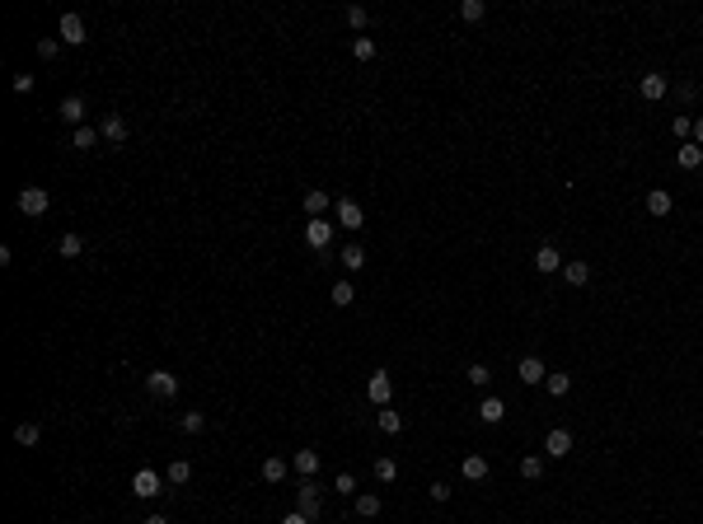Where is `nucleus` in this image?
Returning <instances> with one entry per match:
<instances>
[{
	"mask_svg": "<svg viewBox=\"0 0 703 524\" xmlns=\"http://www.w3.org/2000/svg\"><path fill=\"white\" fill-rule=\"evenodd\" d=\"M19 211H24V216H47V206H52V192H47V187H19Z\"/></svg>",
	"mask_w": 703,
	"mask_h": 524,
	"instance_id": "obj_1",
	"label": "nucleus"
},
{
	"mask_svg": "<svg viewBox=\"0 0 703 524\" xmlns=\"http://www.w3.org/2000/svg\"><path fill=\"white\" fill-rule=\"evenodd\" d=\"M132 492H136L141 501H155V496L164 492V478H159L155 468H136V478H132Z\"/></svg>",
	"mask_w": 703,
	"mask_h": 524,
	"instance_id": "obj_2",
	"label": "nucleus"
},
{
	"mask_svg": "<svg viewBox=\"0 0 703 524\" xmlns=\"http://www.w3.org/2000/svg\"><path fill=\"white\" fill-rule=\"evenodd\" d=\"M333 216H338V225H343V230H361V225H366V211H361L352 197H338V201H333Z\"/></svg>",
	"mask_w": 703,
	"mask_h": 524,
	"instance_id": "obj_3",
	"label": "nucleus"
},
{
	"mask_svg": "<svg viewBox=\"0 0 703 524\" xmlns=\"http://www.w3.org/2000/svg\"><path fill=\"white\" fill-rule=\"evenodd\" d=\"M390 393H394V379H390V370H375L371 379H366V398H371L375 407H390Z\"/></svg>",
	"mask_w": 703,
	"mask_h": 524,
	"instance_id": "obj_4",
	"label": "nucleus"
},
{
	"mask_svg": "<svg viewBox=\"0 0 703 524\" xmlns=\"http://www.w3.org/2000/svg\"><path fill=\"white\" fill-rule=\"evenodd\" d=\"M145 388H150L155 398H178V374L173 370H150L145 374Z\"/></svg>",
	"mask_w": 703,
	"mask_h": 524,
	"instance_id": "obj_5",
	"label": "nucleus"
},
{
	"mask_svg": "<svg viewBox=\"0 0 703 524\" xmlns=\"http://www.w3.org/2000/svg\"><path fill=\"white\" fill-rule=\"evenodd\" d=\"M305 244H310L314 253H324V248L333 244V220H328V216L310 220V225H305Z\"/></svg>",
	"mask_w": 703,
	"mask_h": 524,
	"instance_id": "obj_6",
	"label": "nucleus"
},
{
	"mask_svg": "<svg viewBox=\"0 0 703 524\" xmlns=\"http://www.w3.org/2000/svg\"><path fill=\"white\" fill-rule=\"evenodd\" d=\"M99 136L108 140V145H127V117H122V112H104V122H99Z\"/></svg>",
	"mask_w": 703,
	"mask_h": 524,
	"instance_id": "obj_7",
	"label": "nucleus"
},
{
	"mask_svg": "<svg viewBox=\"0 0 703 524\" xmlns=\"http://www.w3.org/2000/svg\"><path fill=\"white\" fill-rule=\"evenodd\" d=\"M57 112H62V122H66V126H76V131H80V126H85V112H90V103H85L80 94H66Z\"/></svg>",
	"mask_w": 703,
	"mask_h": 524,
	"instance_id": "obj_8",
	"label": "nucleus"
},
{
	"mask_svg": "<svg viewBox=\"0 0 703 524\" xmlns=\"http://www.w3.org/2000/svg\"><path fill=\"white\" fill-rule=\"evenodd\" d=\"M57 33H62V43H66V47H80V43H90V38H85V19H80V15H71V10L62 15Z\"/></svg>",
	"mask_w": 703,
	"mask_h": 524,
	"instance_id": "obj_9",
	"label": "nucleus"
},
{
	"mask_svg": "<svg viewBox=\"0 0 703 524\" xmlns=\"http://www.w3.org/2000/svg\"><path fill=\"white\" fill-rule=\"evenodd\" d=\"M666 89H671V80L661 75V71H647V75L638 80V94L647 99V103H656V99H666Z\"/></svg>",
	"mask_w": 703,
	"mask_h": 524,
	"instance_id": "obj_10",
	"label": "nucleus"
},
{
	"mask_svg": "<svg viewBox=\"0 0 703 524\" xmlns=\"http://www.w3.org/2000/svg\"><path fill=\"white\" fill-rule=\"evenodd\" d=\"M296 501H300V510H305L310 520H319V482H314V478H300Z\"/></svg>",
	"mask_w": 703,
	"mask_h": 524,
	"instance_id": "obj_11",
	"label": "nucleus"
},
{
	"mask_svg": "<svg viewBox=\"0 0 703 524\" xmlns=\"http://www.w3.org/2000/svg\"><path fill=\"white\" fill-rule=\"evenodd\" d=\"M516 379H520V384H544V379H548L544 361H539V356H525V361L516 365Z\"/></svg>",
	"mask_w": 703,
	"mask_h": 524,
	"instance_id": "obj_12",
	"label": "nucleus"
},
{
	"mask_svg": "<svg viewBox=\"0 0 703 524\" xmlns=\"http://www.w3.org/2000/svg\"><path fill=\"white\" fill-rule=\"evenodd\" d=\"M544 449L553 454V459H567V454H572V431H562V426H553V431L544 435Z\"/></svg>",
	"mask_w": 703,
	"mask_h": 524,
	"instance_id": "obj_13",
	"label": "nucleus"
},
{
	"mask_svg": "<svg viewBox=\"0 0 703 524\" xmlns=\"http://www.w3.org/2000/svg\"><path fill=\"white\" fill-rule=\"evenodd\" d=\"M478 421H483V426H502V421H506V402H502V398H483V402H478Z\"/></svg>",
	"mask_w": 703,
	"mask_h": 524,
	"instance_id": "obj_14",
	"label": "nucleus"
},
{
	"mask_svg": "<svg viewBox=\"0 0 703 524\" xmlns=\"http://www.w3.org/2000/svg\"><path fill=\"white\" fill-rule=\"evenodd\" d=\"M291 468H296L300 478H314V473H319V449H296V454H291Z\"/></svg>",
	"mask_w": 703,
	"mask_h": 524,
	"instance_id": "obj_15",
	"label": "nucleus"
},
{
	"mask_svg": "<svg viewBox=\"0 0 703 524\" xmlns=\"http://www.w3.org/2000/svg\"><path fill=\"white\" fill-rule=\"evenodd\" d=\"M558 267H562V253H558L553 244H544L539 253H534V272H544V277H553Z\"/></svg>",
	"mask_w": 703,
	"mask_h": 524,
	"instance_id": "obj_16",
	"label": "nucleus"
},
{
	"mask_svg": "<svg viewBox=\"0 0 703 524\" xmlns=\"http://www.w3.org/2000/svg\"><path fill=\"white\" fill-rule=\"evenodd\" d=\"M671 206H675V197L666 187H652V192H647V211H652V216H671Z\"/></svg>",
	"mask_w": 703,
	"mask_h": 524,
	"instance_id": "obj_17",
	"label": "nucleus"
},
{
	"mask_svg": "<svg viewBox=\"0 0 703 524\" xmlns=\"http://www.w3.org/2000/svg\"><path fill=\"white\" fill-rule=\"evenodd\" d=\"M99 126H80V131H71V150H94L99 145Z\"/></svg>",
	"mask_w": 703,
	"mask_h": 524,
	"instance_id": "obj_18",
	"label": "nucleus"
},
{
	"mask_svg": "<svg viewBox=\"0 0 703 524\" xmlns=\"http://www.w3.org/2000/svg\"><path fill=\"white\" fill-rule=\"evenodd\" d=\"M460 473H464L469 482H483L488 478V459H483V454H469V459L460 463Z\"/></svg>",
	"mask_w": 703,
	"mask_h": 524,
	"instance_id": "obj_19",
	"label": "nucleus"
},
{
	"mask_svg": "<svg viewBox=\"0 0 703 524\" xmlns=\"http://www.w3.org/2000/svg\"><path fill=\"white\" fill-rule=\"evenodd\" d=\"M562 277H567V286H586L591 281V262H562Z\"/></svg>",
	"mask_w": 703,
	"mask_h": 524,
	"instance_id": "obj_20",
	"label": "nucleus"
},
{
	"mask_svg": "<svg viewBox=\"0 0 703 524\" xmlns=\"http://www.w3.org/2000/svg\"><path fill=\"white\" fill-rule=\"evenodd\" d=\"M305 211H310V220H319L328 211V192L324 187H310V192H305Z\"/></svg>",
	"mask_w": 703,
	"mask_h": 524,
	"instance_id": "obj_21",
	"label": "nucleus"
},
{
	"mask_svg": "<svg viewBox=\"0 0 703 524\" xmlns=\"http://www.w3.org/2000/svg\"><path fill=\"white\" fill-rule=\"evenodd\" d=\"M352 501H357V515H361V520H375V515H380V496H375V492H357Z\"/></svg>",
	"mask_w": 703,
	"mask_h": 524,
	"instance_id": "obj_22",
	"label": "nucleus"
},
{
	"mask_svg": "<svg viewBox=\"0 0 703 524\" xmlns=\"http://www.w3.org/2000/svg\"><path fill=\"white\" fill-rule=\"evenodd\" d=\"M15 440H19V445H38V440H43V426H38V421H19V426H15Z\"/></svg>",
	"mask_w": 703,
	"mask_h": 524,
	"instance_id": "obj_23",
	"label": "nucleus"
},
{
	"mask_svg": "<svg viewBox=\"0 0 703 524\" xmlns=\"http://www.w3.org/2000/svg\"><path fill=\"white\" fill-rule=\"evenodd\" d=\"M57 253H62V258H80V253H85V239H80V234H71V230H66L62 239H57Z\"/></svg>",
	"mask_w": 703,
	"mask_h": 524,
	"instance_id": "obj_24",
	"label": "nucleus"
},
{
	"mask_svg": "<svg viewBox=\"0 0 703 524\" xmlns=\"http://www.w3.org/2000/svg\"><path fill=\"white\" fill-rule=\"evenodd\" d=\"M675 159H680V169H699V164H703V145H694V140H689V145H680V154H675Z\"/></svg>",
	"mask_w": 703,
	"mask_h": 524,
	"instance_id": "obj_25",
	"label": "nucleus"
},
{
	"mask_svg": "<svg viewBox=\"0 0 703 524\" xmlns=\"http://www.w3.org/2000/svg\"><path fill=\"white\" fill-rule=\"evenodd\" d=\"M375 421H380V431H385V435H399V431H404V416L390 412V407H380V416H375Z\"/></svg>",
	"mask_w": 703,
	"mask_h": 524,
	"instance_id": "obj_26",
	"label": "nucleus"
},
{
	"mask_svg": "<svg viewBox=\"0 0 703 524\" xmlns=\"http://www.w3.org/2000/svg\"><path fill=\"white\" fill-rule=\"evenodd\" d=\"M544 388L553 393V398H567V393H572V374H548Z\"/></svg>",
	"mask_w": 703,
	"mask_h": 524,
	"instance_id": "obj_27",
	"label": "nucleus"
},
{
	"mask_svg": "<svg viewBox=\"0 0 703 524\" xmlns=\"http://www.w3.org/2000/svg\"><path fill=\"white\" fill-rule=\"evenodd\" d=\"M520 478H525V482H539V478H544V459H539V454L520 459Z\"/></svg>",
	"mask_w": 703,
	"mask_h": 524,
	"instance_id": "obj_28",
	"label": "nucleus"
},
{
	"mask_svg": "<svg viewBox=\"0 0 703 524\" xmlns=\"http://www.w3.org/2000/svg\"><path fill=\"white\" fill-rule=\"evenodd\" d=\"M164 478H169L173 487H183V482L192 478V463H187V459H173V463H169V473H164Z\"/></svg>",
	"mask_w": 703,
	"mask_h": 524,
	"instance_id": "obj_29",
	"label": "nucleus"
},
{
	"mask_svg": "<svg viewBox=\"0 0 703 524\" xmlns=\"http://www.w3.org/2000/svg\"><path fill=\"white\" fill-rule=\"evenodd\" d=\"M343 267H347V272H361V267H366V253H361V244H347V248H343Z\"/></svg>",
	"mask_w": 703,
	"mask_h": 524,
	"instance_id": "obj_30",
	"label": "nucleus"
},
{
	"mask_svg": "<svg viewBox=\"0 0 703 524\" xmlns=\"http://www.w3.org/2000/svg\"><path fill=\"white\" fill-rule=\"evenodd\" d=\"M286 473H291V468H286V459H263V482H281Z\"/></svg>",
	"mask_w": 703,
	"mask_h": 524,
	"instance_id": "obj_31",
	"label": "nucleus"
},
{
	"mask_svg": "<svg viewBox=\"0 0 703 524\" xmlns=\"http://www.w3.org/2000/svg\"><path fill=\"white\" fill-rule=\"evenodd\" d=\"M352 300H357V286H352V281H338V286H333V305L347 309Z\"/></svg>",
	"mask_w": 703,
	"mask_h": 524,
	"instance_id": "obj_32",
	"label": "nucleus"
},
{
	"mask_svg": "<svg viewBox=\"0 0 703 524\" xmlns=\"http://www.w3.org/2000/svg\"><path fill=\"white\" fill-rule=\"evenodd\" d=\"M483 15H488V5H483V0H464V5H460V19H469V24H478Z\"/></svg>",
	"mask_w": 703,
	"mask_h": 524,
	"instance_id": "obj_33",
	"label": "nucleus"
},
{
	"mask_svg": "<svg viewBox=\"0 0 703 524\" xmlns=\"http://www.w3.org/2000/svg\"><path fill=\"white\" fill-rule=\"evenodd\" d=\"M178 426H183L187 435H197L206 426V412H183V416H178Z\"/></svg>",
	"mask_w": 703,
	"mask_h": 524,
	"instance_id": "obj_34",
	"label": "nucleus"
},
{
	"mask_svg": "<svg viewBox=\"0 0 703 524\" xmlns=\"http://www.w3.org/2000/svg\"><path fill=\"white\" fill-rule=\"evenodd\" d=\"M469 384L488 388V384H492V370H488V365H469Z\"/></svg>",
	"mask_w": 703,
	"mask_h": 524,
	"instance_id": "obj_35",
	"label": "nucleus"
},
{
	"mask_svg": "<svg viewBox=\"0 0 703 524\" xmlns=\"http://www.w3.org/2000/svg\"><path fill=\"white\" fill-rule=\"evenodd\" d=\"M333 492L338 496H357V478H352V473H338V478H333Z\"/></svg>",
	"mask_w": 703,
	"mask_h": 524,
	"instance_id": "obj_36",
	"label": "nucleus"
},
{
	"mask_svg": "<svg viewBox=\"0 0 703 524\" xmlns=\"http://www.w3.org/2000/svg\"><path fill=\"white\" fill-rule=\"evenodd\" d=\"M375 478H380V482H394V478H399L394 459H375Z\"/></svg>",
	"mask_w": 703,
	"mask_h": 524,
	"instance_id": "obj_37",
	"label": "nucleus"
},
{
	"mask_svg": "<svg viewBox=\"0 0 703 524\" xmlns=\"http://www.w3.org/2000/svg\"><path fill=\"white\" fill-rule=\"evenodd\" d=\"M352 52H357V61H371V57H375V38H357Z\"/></svg>",
	"mask_w": 703,
	"mask_h": 524,
	"instance_id": "obj_38",
	"label": "nucleus"
},
{
	"mask_svg": "<svg viewBox=\"0 0 703 524\" xmlns=\"http://www.w3.org/2000/svg\"><path fill=\"white\" fill-rule=\"evenodd\" d=\"M57 47H62L57 38H38V57H43V61H52V57H57Z\"/></svg>",
	"mask_w": 703,
	"mask_h": 524,
	"instance_id": "obj_39",
	"label": "nucleus"
},
{
	"mask_svg": "<svg viewBox=\"0 0 703 524\" xmlns=\"http://www.w3.org/2000/svg\"><path fill=\"white\" fill-rule=\"evenodd\" d=\"M347 24H352V29H366L371 19H366V10H361V5H352V10H347Z\"/></svg>",
	"mask_w": 703,
	"mask_h": 524,
	"instance_id": "obj_40",
	"label": "nucleus"
},
{
	"mask_svg": "<svg viewBox=\"0 0 703 524\" xmlns=\"http://www.w3.org/2000/svg\"><path fill=\"white\" fill-rule=\"evenodd\" d=\"M427 496H432V501H450V487H446V482H432Z\"/></svg>",
	"mask_w": 703,
	"mask_h": 524,
	"instance_id": "obj_41",
	"label": "nucleus"
},
{
	"mask_svg": "<svg viewBox=\"0 0 703 524\" xmlns=\"http://www.w3.org/2000/svg\"><path fill=\"white\" fill-rule=\"evenodd\" d=\"M15 94H33V75H15Z\"/></svg>",
	"mask_w": 703,
	"mask_h": 524,
	"instance_id": "obj_42",
	"label": "nucleus"
},
{
	"mask_svg": "<svg viewBox=\"0 0 703 524\" xmlns=\"http://www.w3.org/2000/svg\"><path fill=\"white\" fill-rule=\"evenodd\" d=\"M671 126H675V136H689V131H694V122H689V117H675Z\"/></svg>",
	"mask_w": 703,
	"mask_h": 524,
	"instance_id": "obj_43",
	"label": "nucleus"
},
{
	"mask_svg": "<svg viewBox=\"0 0 703 524\" xmlns=\"http://www.w3.org/2000/svg\"><path fill=\"white\" fill-rule=\"evenodd\" d=\"M281 524H314V520H310V515H305V510H291V515H286V520H281Z\"/></svg>",
	"mask_w": 703,
	"mask_h": 524,
	"instance_id": "obj_44",
	"label": "nucleus"
},
{
	"mask_svg": "<svg viewBox=\"0 0 703 524\" xmlns=\"http://www.w3.org/2000/svg\"><path fill=\"white\" fill-rule=\"evenodd\" d=\"M694 145H703V117L694 122Z\"/></svg>",
	"mask_w": 703,
	"mask_h": 524,
	"instance_id": "obj_45",
	"label": "nucleus"
},
{
	"mask_svg": "<svg viewBox=\"0 0 703 524\" xmlns=\"http://www.w3.org/2000/svg\"><path fill=\"white\" fill-rule=\"evenodd\" d=\"M141 524H169V515H150V520H141Z\"/></svg>",
	"mask_w": 703,
	"mask_h": 524,
	"instance_id": "obj_46",
	"label": "nucleus"
}]
</instances>
